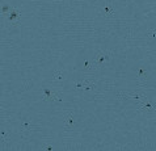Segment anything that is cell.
<instances>
[{"instance_id": "obj_4", "label": "cell", "mask_w": 156, "mask_h": 151, "mask_svg": "<svg viewBox=\"0 0 156 151\" xmlns=\"http://www.w3.org/2000/svg\"><path fill=\"white\" fill-rule=\"evenodd\" d=\"M8 9H9V7H7V5H5V7H3V12H8Z\"/></svg>"}, {"instance_id": "obj_1", "label": "cell", "mask_w": 156, "mask_h": 151, "mask_svg": "<svg viewBox=\"0 0 156 151\" xmlns=\"http://www.w3.org/2000/svg\"><path fill=\"white\" fill-rule=\"evenodd\" d=\"M63 79V72L62 71H57L52 74V80H62Z\"/></svg>"}, {"instance_id": "obj_5", "label": "cell", "mask_w": 156, "mask_h": 151, "mask_svg": "<svg viewBox=\"0 0 156 151\" xmlns=\"http://www.w3.org/2000/svg\"><path fill=\"white\" fill-rule=\"evenodd\" d=\"M45 149H46V150H51L52 147H51V146H45Z\"/></svg>"}, {"instance_id": "obj_3", "label": "cell", "mask_w": 156, "mask_h": 151, "mask_svg": "<svg viewBox=\"0 0 156 151\" xmlns=\"http://www.w3.org/2000/svg\"><path fill=\"white\" fill-rule=\"evenodd\" d=\"M104 11L108 13V15H111V13H113V9H111V8H109V7H106V5L104 7Z\"/></svg>"}, {"instance_id": "obj_2", "label": "cell", "mask_w": 156, "mask_h": 151, "mask_svg": "<svg viewBox=\"0 0 156 151\" xmlns=\"http://www.w3.org/2000/svg\"><path fill=\"white\" fill-rule=\"evenodd\" d=\"M17 16H18L17 11H15V9H13V11H11V15H9V20H11V21H13V20H15L16 17H17Z\"/></svg>"}]
</instances>
